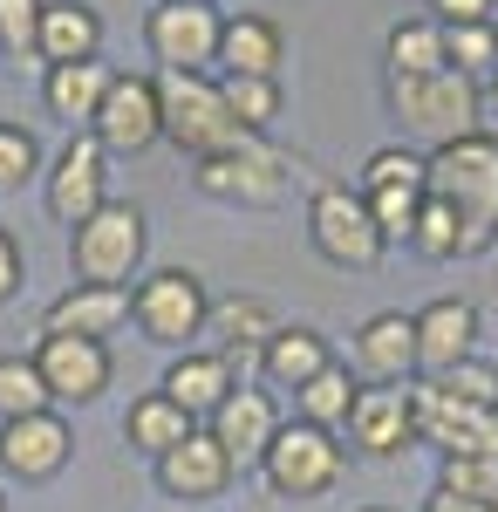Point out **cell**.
I'll list each match as a JSON object with an SVG mask.
<instances>
[{"label": "cell", "instance_id": "11", "mask_svg": "<svg viewBox=\"0 0 498 512\" xmlns=\"http://www.w3.org/2000/svg\"><path fill=\"white\" fill-rule=\"evenodd\" d=\"M41 198H48V212L76 233L89 212L110 205V151H103L89 130H76V137L55 151V164L41 171Z\"/></svg>", "mask_w": 498, "mask_h": 512}, {"label": "cell", "instance_id": "3", "mask_svg": "<svg viewBox=\"0 0 498 512\" xmlns=\"http://www.w3.org/2000/svg\"><path fill=\"white\" fill-rule=\"evenodd\" d=\"M144 246H151L144 205L110 198L103 212H89L76 233H69V274L89 280V287H130L137 267H144Z\"/></svg>", "mask_w": 498, "mask_h": 512}, {"label": "cell", "instance_id": "34", "mask_svg": "<svg viewBox=\"0 0 498 512\" xmlns=\"http://www.w3.org/2000/svg\"><path fill=\"white\" fill-rule=\"evenodd\" d=\"M444 62L458 76H492L498 69V21H478V28H444Z\"/></svg>", "mask_w": 498, "mask_h": 512}, {"label": "cell", "instance_id": "7", "mask_svg": "<svg viewBox=\"0 0 498 512\" xmlns=\"http://www.w3.org/2000/svg\"><path fill=\"white\" fill-rule=\"evenodd\" d=\"M410 417H417V444H437L444 458H498V410L464 403L430 376L410 383Z\"/></svg>", "mask_w": 498, "mask_h": 512}, {"label": "cell", "instance_id": "32", "mask_svg": "<svg viewBox=\"0 0 498 512\" xmlns=\"http://www.w3.org/2000/svg\"><path fill=\"white\" fill-rule=\"evenodd\" d=\"M219 89H226V110H232V123H239L246 137L273 130V117H280V82H267V76H219Z\"/></svg>", "mask_w": 498, "mask_h": 512}, {"label": "cell", "instance_id": "27", "mask_svg": "<svg viewBox=\"0 0 498 512\" xmlns=\"http://www.w3.org/2000/svg\"><path fill=\"white\" fill-rule=\"evenodd\" d=\"M198 424L171 403L164 390H151V396H137L130 410H123V437H130V451H144V458H164V451H178L185 437H192Z\"/></svg>", "mask_w": 498, "mask_h": 512}, {"label": "cell", "instance_id": "12", "mask_svg": "<svg viewBox=\"0 0 498 512\" xmlns=\"http://www.w3.org/2000/svg\"><path fill=\"white\" fill-rule=\"evenodd\" d=\"M89 137L110 151V158H137L164 137V117H157V76H110V96L89 123Z\"/></svg>", "mask_w": 498, "mask_h": 512}, {"label": "cell", "instance_id": "41", "mask_svg": "<svg viewBox=\"0 0 498 512\" xmlns=\"http://www.w3.org/2000/svg\"><path fill=\"white\" fill-rule=\"evenodd\" d=\"M21 280H28V260H21V239L0 226V301H14L21 294Z\"/></svg>", "mask_w": 498, "mask_h": 512}, {"label": "cell", "instance_id": "45", "mask_svg": "<svg viewBox=\"0 0 498 512\" xmlns=\"http://www.w3.org/2000/svg\"><path fill=\"white\" fill-rule=\"evenodd\" d=\"M0 512H7V499H0Z\"/></svg>", "mask_w": 498, "mask_h": 512}, {"label": "cell", "instance_id": "29", "mask_svg": "<svg viewBox=\"0 0 498 512\" xmlns=\"http://www.w3.org/2000/svg\"><path fill=\"white\" fill-rule=\"evenodd\" d=\"M383 55H389V76H437V69H451L444 62V28L430 21V14H417V21H396L383 41Z\"/></svg>", "mask_w": 498, "mask_h": 512}, {"label": "cell", "instance_id": "25", "mask_svg": "<svg viewBox=\"0 0 498 512\" xmlns=\"http://www.w3.org/2000/svg\"><path fill=\"white\" fill-rule=\"evenodd\" d=\"M35 55L48 69H62V62H96V55H103V14H96L89 0H48V7H41Z\"/></svg>", "mask_w": 498, "mask_h": 512}, {"label": "cell", "instance_id": "22", "mask_svg": "<svg viewBox=\"0 0 498 512\" xmlns=\"http://www.w3.org/2000/svg\"><path fill=\"white\" fill-rule=\"evenodd\" d=\"M335 355H328V335L321 328H307V321H280L267 335V349H260V383L267 390H307L321 369H328Z\"/></svg>", "mask_w": 498, "mask_h": 512}, {"label": "cell", "instance_id": "39", "mask_svg": "<svg viewBox=\"0 0 498 512\" xmlns=\"http://www.w3.org/2000/svg\"><path fill=\"white\" fill-rule=\"evenodd\" d=\"M423 198H430V192H362V205H369V219L383 226V239H410Z\"/></svg>", "mask_w": 498, "mask_h": 512}, {"label": "cell", "instance_id": "6", "mask_svg": "<svg viewBox=\"0 0 498 512\" xmlns=\"http://www.w3.org/2000/svg\"><path fill=\"white\" fill-rule=\"evenodd\" d=\"M348 472V451L335 444V431H314V424H280V437L267 444V458H260V478H267L273 499H321V492H335Z\"/></svg>", "mask_w": 498, "mask_h": 512}, {"label": "cell", "instance_id": "19", "mask_svg": "<svg viewBox=\"0 0 498 512\" xmlns=\"http://www.w3.org/2000/svg\"><path fill=\"white\" fill-rule=\"evenodd\" d=\"M464 355H478V308L464 294H444L417 315V376H444Z\"/></svg>", "mask_w": 498, "mask_h": 512}, {"label": "cell", "instance_id": "36", "mask_svg": "<svg viewBox=\"0 0 498 512\" xmlns=\"http://www.w3.org/2000/svg\"><path fill=\"white\" fill-rule=\"evenodd\" d=\"M437 485L458 499H478V506H498V458H444Z\"/></svg>", "mask_w": 498, "mask_h": 512}, {"label": "cell", "instance_id": "26", "mask_svg": "<svg viewBox=\"0 0 498 512\" xmlns=\"http://www.w3.org/2000/svg\"><path fill=\"white\" fill-rule=\"evenodd\" d=\"M280 328L273 308L260 294H232V301H212V315H205V335H198V349L212 355H246V349H267V335Z\"/></svg>", "mask_w": 498, "mask_h": 512}, {"label": "cell", "instance_id": "43", "mask_svg": "<svg viewBox=\"0 0 498 512\" xmlns=\"http://www.w3.org/2000/svg\"><path fill=\"white\" fill-rule=\"evenodd\" d=\"M485 103H492V110H498V69H492V76H485Z\"/></svg>", "mask_w": 498, "mask_h": 512}, {"label": "cell", "instance_id": "1", "mask_svg": "<svg viewBox=\"0 0 498 512\" xmlns=\"http://www.w3.org/2000/svg\"><path fill=\"white\" fill-rule=\"evenodd\" d=\"M430 198H444L464 219V260L498 239V137L471 130L458 144L430 151Z\"/></svg>", "mask_w": 498, "mask_h": 512}, {"label": "cell", "instance_id": "42", "mask_svg": "<svg viewBox=\"0 0 498 512\" xmlns=\"http://www.w3.org/2000/svg\"><path fill=\"white\" fill-rule=\"evenodd\" d=\"M423 512H492V506H478V499H458V492H444V485H437V492L423 499Z\"/></svg>", "mask_w": 498, "mask_h": 512}, {"label": "cell", "instance_id": "18", "mask_svg": "<svg viewBox=\"0 0 498 512\" xmlns=\"http://www.w3.org/2000/svg\"><path fill=\"white\" fill-rule=\"evenodd\" d=\"M232 472H239V465L226 458V444L205 431V424H198V431L185 437L178 451H164V458H157V485H164L171 499H185V506H198V499H219V492L232 485Z\"/></svg>", "mask_w": 498, "mask_h": 512}, {"label": "cell", "instance_id": "35", "mask_svg": "<svg viewBox=\"0 0 498 512\" xmlns=\"http://www.w3.org/2000/svg\"><path fill=\"white\" fill-rule=\"evenodd\" d=\"M28 178H41V144H35V130L0 117V192H21Z\"/></svg>", "mask_w": 498, "mask_h": 512}, {"label": "cell", "instance_id": "44", "mask_svg": "<svg viewBox=\"0 0 498 512\" xmlns=\"http://www.w3.org/2000/svg\"><path fill=\"white\" fill-rule=\"evenodd\" d=\"M362 512H389V506H362Z\"/></svg>", "mask_w": 498, "mask_h": 512}, {"label": "cell", "instance_id": "8", "mask_svg": "<svg viewBox=\"0 0 498 512\" xmlns=\"http://www.w3.org/2000/svg\"><path fill=\"white\" fill-rule=\"evenodd\" d=\"M219 28H226V14L212 0H157L151 14H144V48L171 76H212Z\"/></svg>", "mask_w": 498, "mask_h": 512}, {"label": "cell", "instance_id": "17", "mask_svg": "<svg viewBox=\"0 0 498 512\" xmlns=\"http://www.w3.org/2000/svg\"><path fill=\"white\" fill-rule=\"evenodd\" d=\"M355 376L362 383H417V315L389 308L355 328Z\"/></svg>", "mask_w": 498, "mask_h": 512}, {"label": "cell", "instance_id": "24", "mask_svg": "<svg viewBox=\"0 0 498 512\" xmlns=\"http://www.w3.org/2000/svg\"><path fill=\"white\" fill-rule=\"evenodd\" d=\"M110 62L96 55V62H62V69H48L41 76V103H48V117L69 123V137L76 130H89L96 123V110H103V96H110Z\"/></svg>", "mask_w": 498, "mask_h": 512}, {"label": "cell", "instance_id": "10", "mask_svg": "<svg viewBox=\"0 0 498 512\" xmlns=\"http://www.w3.org/2000/svg\"><path fill=\"white\" fill-rule=\"evenodd\" d=\"M192 178H198L205 198H226V205H280V198H287V158L267 151L260 137H239L232 151L198 158Z\"/></svg>", "mask_w": 498, "mask_h": 512}, {"label": "cell", "instance_id": "37", "mask_svg": "<svg viewBox=\"0 0 498 512\" xmlns=\"http://www.w3.org/2000/svg\"><path fill=\"white\" fill-rule=\"evenodd\" d=\"M41 7H48V0H0V55H14V62H28V55H35Z\"/></svg>", "mask_w": 498, "mask_h": 512}, {"label": "cell", "instance_id": "9", "mask_svg": "<svg viewBox=\"0 0 498 512\" xmlns=\"http://www.w3.org/2000/svg\"><path fill=\"white\" fill-rule=\"evenodd\" d=\"M307 239H314V253L328 260V267H376L389 253L383 226L369 219V205H362V192H348V185H321L314 192V205H307Z\"/></svg>", "mask_w": 498, "mask_h": 512}, {"label": "cell", "instance_id": "46", "mask_svg": "<svg viewBox=\"0 0 498 512\" xmlns=\"http://www.w3.org/2000/svg\"><path fill=\"white\" fill-rule=\"evenodd\" d=\"M492 512H498V506H492Z\"/></svg>", "mask_w": 498, "mask_h": 512}, {"label": "cell", "instance_id": "38", "mask_svg": "<svg viewBox=\"0 0 498 512\" xmlns=\"http://www.w3.org/2000/svg\"><path fill=\"white\" fill-rule=\"evenodd\" d=\"M430 383H444V390L464 396V403H485V410H498V362H478V355H464L458 369H444V376H430Z\"/></svg>", "mask_w": 498, "mask_h": 512}, {"label": "cell", "instance_id": "23", "mask_svg": "<svg viewBox=\"0 0 498 512\" xmlns=\"http://www.w3.org/2000/svg\"><path fill=\"white\" fill-rule=\"evenodd\" d=\"M280 62H287V35L273 28L267 14H226L219 28V76H267L280 82Z\"/></svg>", "mask_w": 498, "mask_h": 512}, {"label": "cell", "instance_id": "20", "mask_svg": "<svg viewBox=\"0 0 498 512\" xmlns=\"http://www.w3.org/2000/svg\"><path fill=\"white\" fill-rule=\"evenodd\" d=\"M130 321V287H89V280H69L55 301H48V315H41V335H89V342H103Z\"/></svg>", "mask_w": 498, "mask_h": 512}, {"label": "cell", "instance_id": "13", "mask_svg": "<svg viewBox=\"0 0 498 512\" xmlns=\"http://www.w3.org/2000/svg\"><path fill=\"white\" fill-rule=\"evenodd\" d=\"M69 458H76V431L62 410L0 424V472L21 478V485H48L55 472H69Z\"/></svg>", "mask_w": 498, "mask_h": 512}, {"label": "cell", "instance_id": "28", "mask_svg": "<svg viewBox=\"0 0 498 512\" xmlns=\"http://www.w3.org/2000/svg\"><path fill=\"white\" fill-rule=\"evenodd\" d=\"M355 396H362V376H355L348 362H328L307 390H294V417L314 424V431H342L348 410H355Z\"/></svg>", "mask_w": 498, "mask_h": 512}, {"label": "cell", "instance_id": "40", "mask_svg": "<svg viewBox=\"0 0 498 512\" xmlns=\"http://www.w3.org/2000/svg\"><path fill=\"white\" fill-rule=\"evenodd\" d=\"M430 21L437 28H478V21H492V0H430Z\"/></svg>", "mask_w": 498, "mask_h": 512}, {"label": "cell", "instance_id": "2", "mask_svg": "<svg viewBox=\"0 0 498 512\" xmlns=\"http://www.w3.org/2000/svg\"><path fill=\"white\" fill-rule=\"evenodd\" d=\"M389 110H396V123L410 130V137H423L430 151L437 144H458V137H471L478 130V110H485V89L471 76H458V69H437V76H389Z\"/></svg>", "mask_w": 498, "mask_h": 512}, {"label": "cell", "instance_id": "21", "mask_svg": "<svg viewBox=\"0 0 498 512\" xmlns=\"http://www.w3.org/2000/svg\"><path fill=\"white\" fill-rule=\"evenodd\" d=\"M157 390L171 396L192 424H212V410L239 390V369H232L226 355H212V349H185V355H171V369H164Z\"/></svg>", "mask_w": 498, "mask_h": 512}, {"label": "cell", "instance_id": "31", "mask_svg": "<svg viewBox=\"0 0 498 512\" xmlns=\"http://www.w3.org/2000/svg\"><path fill=\"white\" fill-rule=\"evenodd\" d=\"M355 192H430V158L403 151V144H383V151H369Z\"/></svg>", "mask_w": 498, "mask_h": 512}, {"label": "cell", "instance_id": "33", "mask_svg": "<svg viewBox=\"0 0 498 512\" xmlns=\"http://www.w3.org/2000/svg\"><path fill=\"white\" fill-rule=\"evenodd\" d=\"M410 253H423V260H464V219L444 198H423L417 226H410Z\"/></svg>", "mask_w": 498, "mask_h": 512}, {"label": "cell", "instance_id": "15", "mask_svg": "<svg viewBox=\"0 0 498 512\" xmlns=\"http://www.w3.org/2000/svg\"><path fill=\"white\" fill-rule=\"evenodd\" d=\"M348 444L362 458H403L417 444V417H410V383H362L355 410H348Z\"/></svg>", "mask_w": 498, "mask_h": 512}, {"label": "cell", "instance_id": "16", "mask_svg": "<svg viewBox=\"0 0 498 512\" xmlns=\"http://www.w3.org/2000/svg\"><path fill=\"white\" fill-rule=\"evenodd\" d=\"M205 431L226 444L232 465H260V458H267V444L280 437V403H273L267 383H239V390L212 410V424H205Z\"/></svg>", "mask_w": 498, "mask_h": 512}, {"label": "cell", "instance_id": "4", "mask_svg": "<svg viewBox=\"0 0 498 512\" xmlns=\"http://www.w3.org/2000/svg\"><path fill=\"white\" fill-rule=\"evenodd\" d=\"M205 315H212V294H205V280L192 267H157V274H144L130 287V321L157 349H178V355L198 349Z\"/></svg>", "mask_w": 498, "mask_h": 512}, {"label": "cell", "instance_id": "30", "mask_svg": "<svg viewBox=\"0 0 498 512\" xmlns=\"http://www.w3.org/2000/svg\"><path fill=\"white\" fill-rule=\"evenodd\" d=\"M41 410H55V396H48V383H41L35 355H0V424L41 417Z\"/></svg>", "mask_w": 498, "mask_h": 512}, {"label": "cell", "instance_id": "14", "mask_svg": "<svg viewBox=\"0 0 498 512\" xmlns=\"http://www.w3.org/2000/svg\"><path fill=\"white\" fill-rule=\"evenodd\" d=\"M35 369H41V383H48L55 403H96L116 376L110 342H89V335H41Z\"/></svg>", "mask_w": 498, "mask_h": 512}, {"label": "cell", "instance_id": "5", "mask_svg": "<svg viewBox=\"0 0 498 512\" xmlns=\"http://www.w3.org/2000/svg\"><path fill=\"white\" fill-rule=\"evenodd\" d=\"M157 117H164V137L178 144V151H192L198 158H212V151H232L246 130L232 123L226 110V89H219V76H157Z\"/></svg>", "mask_w": 498, "mask_h": 512}]
</instances>
